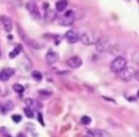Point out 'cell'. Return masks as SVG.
<instances>
[{
  "label": "cell",
  "mask_w": 139,
  "mask_h": 137,
  "mask_svg": "<svg viewBox=\"0 0 139 137\" xmlns=\"http://www.w3.org/2000/svg\"><path fill=\"white\" fill-rule=\"evenodd\" d=\"M17 28H18V33H19V35L21 36V38L24 40V42L26 43L27 45H29L30 47L33 48V49H39L40 47V44L37 42V41H35L34 39H31V38L29 37L28 35L26 34V33L22 30V28L20 26H17Z\"/></svg>",
  "instance_id": "4"
},
{
  "label": "cell",
  "mask_w": 139,
  "mask_h": 137,
  "mask_svg": "<svg viewBox=\"0 0 139 137\" xmlns=\"http://www.w3.org/2000/svg\"><path fill=\"white\" fill-rule=\"evenodd\" d=\"M14 103H12V102H11V101L7 102V103H6V104L2 107V109H4V111H3V112H6V111H11L12 109H14Z\"/></svg>",
  "instance_id": "18"
},
{
  "label": "cell",
  "mask_w": 139,
  "mask_h": 137,
  "mask_svg": "<svg viewBox=\"0 0 139 137\" xmlns=\"http://www.w3.org/2000/svg\"><path fill=\"white\" fill-rule=\"evenodd\" d=\"M96 50L98 51L99 52H106L108 51H110L111 49V41L109 38L106 37H102L99 38L98 41L96 42Z\"/></svg>",
  "instance_id": "6"
},
{
  "label": "cell",
  "mask_w": 139,
  "mask_h": 137,
  "mask_svg": "<svg viewBox=\"0 0 139 137\" xmlns=\"http://www.w3.org/2000/svg\"><path fill=\"white\" fill-rule=\"evenodd\" d=\"M0 57H1V52H0Z\"/></svg>",
  "instance_id": "28"
},
{
  "label": "cell",
  "mask_w": 139,
  "mask_h": 137,
  "mask_svg": "<svg viewBox=\"0 0 139 137\" xmlns=\"http://www.w3.org/2000/svg\"><path fill=\"white\" fill-rule=\"evenodd\" d=\"M111 71L114 73H118L121 71L123 68H125L127 67V60L126 58L122 56L116 57L115 59H113L111 63Z\"/></svg>",
  "instance_id": "1"
},
{
  "label": "cell",
  "mask_w": 139,
  "mask_h": 137,
  "mask_svg": "<svg viewBox=\"0 0 139 137\" xmlns=\"http://www.w3.org/2000/svg\"><path fill=\"white\" fill-rule=\"evenodd\" d=\"M67 66L70 67V68H79V67L82 65V59H81L79 56H73L70 57L68 60H67Z\"/></svg>",
  "instance_id": "9"
},
{
  "label": "cell",
  "mask_w": 139,
  "mask_h": 137,
  "mask_svg": "<svg viewBox=\"0 0 139 137\" xmlns=\"http://www.w3.org/2000/svg\"><path fill=\"white\" fill-rule=\"evenodd\" d=\"M32 75H33V79L36 81H41L42 80V74L39 71H33L32 72Z\"/></svg>",
  "instance_id": "19"
},
{
  "label": "cell",
  "mask_w": 139,
  "mask_h": 137,
  "mask_svg": "<svg viewBox=\"0 0 139 137\" xmlns=\"http://www.w3.org/2000/svg\"><path fill=\"white\" fill-rule=\"evenodd\" d=\"M68 6V0H59L55 3V9L57 12H63Z\"/></svg>",
  "instance_id": "15"
},
{
  "label": "cell",
  "mask_w": 139,
  "mask_h": 137,
  "mask_svg": "<svg viewBox=\"0 0 139 137\" xmlns=\"http://www.w3.org/2000/svg\"><path fill=\"white\" fill-rule=\"evenodd\" d=\"M65 37L67 38V40L69 41L70 43H76L78 42V41L80 40V36H79V34H78L76 31H73V30H71V31H68L66 33V34H65Z\"/></svg>",
  "instance_id": "12"
},
{
  "label": "cell",
  "mask_w": 139,
  "mask_h": 137,
  "mask_svg": "<svg viewBox=\"0 0 139 137\" xmlns=\"http://www.w3.org/2000/svg\"><path fill=\"white\" fill-rule=\"evenodd\" d=\"M138 2H139V0H138Z\"/></svg>",
  "instance_id": "29"
},
{
  "label": "cell",
  "mask_w": 139,
  "mask_h": 137,
  "mask_svg": "<svg viewBox=\"0 0 139 137\" xmlns=\"http://www.w3.org/2000/svg\"><path fill=\"white\" fill-rule=\"evenodd\" d=\"M134 78L139 82V70H137V71H135V73H134Z\"/></svg>",
  "instance_id": "26"
},
{
  "label": "cell",
  "mask_w": 139,
  "mask_h": 137,
  "mask_svg": "<svg viewBox=\"0 0 139 137\" xmlns=\"http://www.w3.org/2000/svg\"><path fill=\"white\" fill-rule=\"evenodd\" d=\"M26 8L28 10V12H30L32 16L34 19H40L41 18V13L40 11H39V8L38 6L33 1H29L26 4Z\"/></svg>",
  "instance_id": "7"
},
{
  "label": "cell",
  "mask_w": 139,
  "mask_h": 137,
  "mask_svg": "<svg viewBox=\"0 0 139 137\" xmlns=\"http://www.w3.org/2000/svg\"><path fill=\"white\" fill-rule=\"evenodd\" d=\"M14 74V70L12 68H6L0 71V81H7Z\"/></svg>",
  "instance_id": "10"
},
{
  "label": "cell",
  "mask_w": 139,
  "mask_h": 137,
  "mask_svg": "<svg viewBox=\"0 0 139 137\" xmlns=\"http://www.w3.org/2000/svg\"><path fill=\"white\" fill-rule=\"evenodd\" d=\"M25 104L27 107L31 108L33 111H39L40 109H42V103L35 99H33V98H26L25 99Z\"/></svg>",
  "instance_id": "8"
},
{
  "label": "cell",
  "mask_w": 139,
  "mask_h": 137,
  "mask_svg": "<svg viewBox=\"0 0 139 137\" xmlns=\"http://www.w3.org/2000/svg\"><path fill=\"white\" fill-rule=\"evenodd\" d=\"M80 121H81V123H82L83 125H89V124H91V122H92V118H91L90 116L84 115V116L81 117Z\"/></svg>",
  "instance_id": "21"
},
{
  "label": "cell",
  "mask_w": 139,
  "mask_h": 137,
  "mask_svg": "<svg viewBox=\"0 0 139 137\" xmlns=\"http://www.w3.org/2000/svg\"><path fill=\"white\" fill-rule=\"evenodd\" d=\"M12 119L14 123H19V122L22 120V117L19 115V114H14V115L12 116Z\"/></svg>",
  "instance_id": "24"
},
{
  "label": "cell",
  "mask_w": 139,
  "mask_h": 137,
  "mask_svg": "<svg viewBox=\"0 0 139 137\" xmlns=\"http://www.w3.org/2000/svg\"><path fill=\"white\" fill-rule=\"evenodd\" d=\"M12 89H14V92H16L17 93H22L24 92V87L20 84H14L12 86Z\"/></svg>",
  "instance_id": "22"
},
{
  "label": "cell",
  "mask_w": 139,
  "mask_h": 137,
  "mask_svg": "<svg viewBox=\"0 0 139 137\" xmlns=\"http://www.w3.org/2000/svg\"><path fill=\"white\" fill-rule=\"evenodd\" d=\"M87 133L90 136H104L105 135V133H102V130H88Z\"/></svg>",
  "instance_id": "16"
},
{
  "label": "cell",
  "mask_w": 139,
  "mask_h": 137,
  "mask_svg": "<svg viewBox=\"0 0 139 137\" xmlns=\"http://www.w3.org/2000/svg\"><path fill=\"white\" fill-rule=\"evenodd\" d=\"M59 60V55L57 54V52L50 51L46 55V62L49 65H53L55 64L57 61Z\"/></svg>",
  "instance_id": "13"
},
{
  "label": "cell",
  "mask_w": 139,
  "mask_h": 137,
  "mask_svg": "<svg viewBox=\"0 0 139 137\" xmlns=\"http://www.w3.org/2000/svg\"><path fill=\"white\" fill-rule=\"evenodd\" d=\"M134 70L132 68H127L126 67L125 68H123L122 71H119L117 73L118 74V78L120 80L124 81V82H129V81L132 80V78L134 77Z\"/></svg>",
  "instance_id": "5"
},
{
  "label": "cell",
  "mask_w": 139,
  "mask_h": 137,
  "mask_svg": "<svg viewBox=\"0 0 139 137\" xmlns=\"http://www.w3.org/2000/svg\"><path fill=\"white\" fill-rule=\"evenodd\" d=\"M74 20H75V14H74L73 11L70 10V11H67L59 18V24L62 25V26H71L73 24Z\"/></svg>",
  "instance_id": "3"
},
{
  "label": "cell",
  "mask_w": 139,
  "mask_h": 137,
  "mask_svg": "<svg viewBox=\"0 0 139 137\" xmlns=\"http://www.w3.org/2000/svg\"><path fill=\"white\" fill-rule=\"evenodd\" d=\"M21 50H22L21 45H17V47L15 46V48L14 49V51H12V52H10L9 56L11 57V58H14V57H16L17 55L19 54V52H20V51Z\"/></svg>",
  "instance_id": "17"
},
{
  "label": "cell",
  "mask_w": 139,
  "mask_h": 137,
  "mask_svg": "<svg viewBox=\"0 0 139 137\" xmlns=\"http://www.w3.org/2000/svg\"><path fill=\"white\" fill-rule=\"evenodd\" d=\"M132 60L135 65L139 66V50L136 51V52H134V53L132 54Z\"/></svg>",
  "instance_id": "23"
},
{
  "label": "cell",
  "mask_w": 139,
  "mask_h": 137,
  "mask_svg": "<svg viewBox=\"0 0 139 137\" xmlns=\"http://www.w3.org/2000/svg\"><path fill=\"white\" fill-rule=\"evenodd\" d=\"M99 37L93 33V31H86L81 35L80 40L82 42L83 45L86 46H91V45H95L96 42L98 41Z\"/></svg>",
  "instance_id": "2"
},
{
  "label": "cell",
  "mask_w": 139,
  "mask_h": 137,
  "mask_svg": "<svg viewBox=\"0 0 139 137\" xmlns=\"http://www.w3.org/2000/svg\"><path fill=\"white\" fill-rule=\"evenodd\" d=\"M0 20L2 22L3 27H4L5 31L7 33H11L12 30V20L10 18L9 16H6V15H2L0 17Z\"/></svg>",
  "instance_id": "11"
},
{
  "label": "cell",
  "mask_w": 139,
  "mask_h": 137,
  "mask_svg": "<svg viewBox=\"0 0 139 137\" xmlns=\"http://www.w3.org/2000/svg\"><path fill=\"white\" fill-rule=\"evenodd\" d=\"M38 121H40V123H41V125L42 126L45 125V124H44V121H43V116H42V114L41 113L38 114Z\"/></svg>",
  "instance_id": "25"
},
{
  "label": "cell",
  "mask_w": 139,
  "mask_h": 137,
  "mask_svg": "<svg viewBox=\"0 0 139 137\" xmlns=\"http://www.w3.org/2000/svg\"><path fill=\"white\" fill-rule=\"evenodd\" d=\"M56 18V12L52 9H48L45 11V14H44V19L48 23H52L54 21V19Z\"/></svg>",
  "instance_id": "14"
},
{
  "label": "cell",
  "mask_w": 139,
  "mask_h": 137,
  "mask_svg": "<svg viewBox=\"0 0 139 137\" xmlns=\"http://www.w3.org/2000/svg\"><path fill=\"white\" fill-rule=\"evenodd\" d=\"M24 113H25V115H26L28 118H33V111L31 108H29V107L25 108V109H24Z\"/></svg>",
  "instance_id": "20"
},
{
  "label": "cell",
  "mask_w": 139,
  "mask_h": 137,
  "mask_svg": "<svg viewBox=\"0 0 139 137\" xmlns=\"http://www.w3.org/2000/svg\"><path fill=\"white\" fill-rule=\"evenodd\" d=\"M137 96L139 97V90H138V92H137Z\"/></svg>",
  "instance_id": "27"
}]
</instances>
